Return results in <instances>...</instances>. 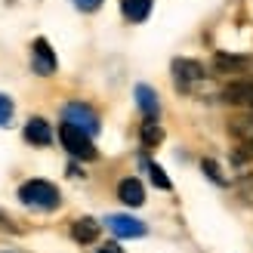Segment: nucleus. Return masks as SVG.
Returning <instances> with one entry per match:
<instances>
[{
  "instance_id": "9b49d317",
  "label": "nucleus",
  "mask_w": 253,
  "mask_h": 253,
  "mask_svg": "<svg viewBox=\"0 0 253 253\" xmlns=\"http://www.w3.org/2000/svg\"><path fill=\"white\" fill-rule=\"evenodd\" d=\"M250 65V59L247 56H232V53H219L213 56V68H216L219 74H238V71H244Z\"/></svg>"
},
{
  "instance_id": "f8f14e48",
  "label": "nucleus",
  "mask_w": 253,
  "mask_h": 253,
  "mask_svg": "<svg viewBox=\"0 0 253 253\" xmlns=\"http://www.w3.org/2000/svg\"><path fill=\"white\" fill-rule=\"evenodd\" d=\"M71 238H74L78 244H90V241H96V238H99V222L90 219V216L78 219V222L71 225Z\"/></svg>"
},
{
  "instance_id": "423d86ee",
  "label": "nucleus",
  "mask_w": 253,
  "mask_h": 253,
  "mask_svg": "<svg viewBox=\"0 0 253 253\" xmlns=\"http://www.w3.org/2000/svg\"><path fill=\"white\" fill-rule=\"evenodd\" d=\"M108 229L115 232L118 238H142L148 229L145 222H139L133 216H124V213H118V216H108Z\"/></svg>"
},
{
  "instance_id": "6e6552de",
  "label": "nucleus",
  "mask_w": 253,
  "mask_h": 253,
  "mask_svg": "<svg viewBox=\"0 0 253 253\" xmlns=\"http://www.w3.org/2000/svg\"><path fill=\"white\" fill-rule=\"evenodd\" d=\"M136 105H139V111H142L145 118H158V111H161V102H158V93L151 90L148 84H139L136 86Z\"/></svg>"
},
{
  "instance_id": "1a4fd4ad",
  "label": "nucleus",
  "mask_w": 253,
  "mask_h": 253,
  "mask_svg": "<svg viewBox=\"0 0 253 253\" xmlns=\"http://www.w3.org/2000/svg\"><path fill=\"white\" fill-rule=\"evenodd\" d=\"M25 139H28L31 145H49L53 142V130H49V124L43 118H31L25 124Z\"/></svg>"
},
{
  "instance_id": "9d476101",
  "label": "nucleus",
  "mask_w": 253,
  "mask_h": 253,
  "mask_svg": "<svg viewBox=\"0 0 253 253\" xmlns=\"http://www.w3.org/2000/svg\"><path fill=\"white\" fill-rule=\"evenodd\" d=\"M222 99L232 105H253V84L250 81H238V84H229L222 90Z\"/></svg>"
},
{
  "instance_id": "f3484780",
  "label": "nucleus",
  "mask_w": 253,
  "mask_h": 253,
  "mask_svg": "<svg viewBox=\"0 0 253 253\" xmlns=\"http://www.w3.org/2000/svg\"><path fill=\"white\" fill-rule=\"evenodd\" d=\"M74 6H78L81 12H96L99 6H102V0H71Z\"/></svg>"
},
{
  "instance_id": "f03ea898",
  "label": "nucleus",
  "mask_w": 253,
  "mask_h": 253,
  "mask_svg": "<svg viewBox=\"0 0 253 253\" xmlns=\"http://www.w3.org/2000/svg\"><path fill=\"white\" fill-rule=\"evenodd\" d=\"M59 139H62V145L68 148V155L81 158V161H93V158H96L93 136L84 133V130H78L74 124H62V126H59Z\"/></svg>"
},
{
  "instance_id": "2eb2a0df",
  "label": "nucleus",
  "mask_w": 253,
  "mask_h": 253,
  "mask_svg": "<svg viewBox=\"0 0 253 253\" xmlns=\"http://www.w3.org/2000/svg\"><path fill=\"white\" fill-rule=\"evenodd\" d=\"M148 173H151V182H155L158 188H164V192H170V179H167V173H164L158 164H148Z\"/></svg>"
},
{
  "instance_id": "7ed1b4c3",
  "label": "nucleus",
  "mask_w": 253,
  "mask_h": 253,
  "mask_svg": "<svg viewBox=\"0 0 253 253\" xmlns=\"http://www.w3.org/2000/svg\"><path fill=\"white\" fill-rule=\"evenodd\" d=\"M62 118H65V124H74L78 130L90 133V136L99 133V118H96V111H93L90 105H84V102H68L65 111H62Z\"/></svg>"
},
{
  "instance_id": "a211bd4d",
  "label": "nucleus",
  "mask_w": 253,
  "mask_h": 253,
  "mask_svg": "<svg viewBox=\"0 0 253 253\" xmlns=\"http://www.w3.org/2000/svg\"><path fill=\"white\" fill-rule=\"evenodd\" d=\"M201 167H204V173L210 176V179H213V182H219V185L225 182V179H222V176H219V170H216V164H213V161H204V164H201Z\"/></svg>"
},
{
  "instance_id": "6ab92c4d",
  "label": "nucleus",
  "mask_w": 253,
  "mask_h": 253,
  "mask_svg": "<svg viewBox=\"0 0 253 253\" xmlns=\"http://www.w3.org/2000/svg\"><path fill=\"white\" fill-rule=\"evenodd\" d=\"M99 253H121L118 244H105V247H99Z\"/></svg>"
},
{
  "instance_id": "ddd939ff",
  "label": "nucleus",
  "mask_w": 253,
  "mask_h": 253,
  "mask_svg": "<svg viewBox=\"0 0 253 253\" xmlns=\"http://www.w3.org/2000/svg\"><path fill=\"white\" fill-rule=\"evenodd\" d=\"M121 12L126 22H145L151 12V0H121Z\"/></svg>"
},
{
  "instance_id": "4468645a",
  "label": "nucleus",
  "mask_w": 253,
  "mask_h": 253,
  "mask_svg": "<svg viewBox=\"0 0 253 253\" xmlns=\"http://www.w3.org/2000/svg\"><path fill=\"white\" fill-rule=\"evenodd\" d=\"M139 136H142V142L151 148V145H158L161 139H164V130L158 126L155 118H145V124H142V130H139Z\"/></svg>"
},
{
  "instance_id": "f257e3e1",
  "label": "nucleus",
  "mask_w": 253,
  "mask_h": 253,
  "mask_svg": "<svg viewBox=\"0 0 253 253\" xmlns=\"http://www.w3.org/2000/svg\"><path fill=\"white\" fill-rule=\"evenodd\" d=\"M19 201L25 207H34V210H56L59 207V188L46 179H28L19 188Z\"/></svg>"
},
{
  "instance_id": "dca6fc26",
  "label": "nucleus",
  "mask_w": 253,
  "mask_h": 253,
  "mask_svg": "<svg viewBox=\"0 0 253 253\" xmlns=\"http://www.w3.org/2000/svg\"><path fill=\"white\" fill-rule=\"evenodd\" d=\"M12 111H16V108H12V99H9V96H3V93H0V126H6V124H9V118H12Z\"/></svg>"
},
{
  "instance_id": "39448f33",
  "label": "nucleus",
  "mask_w": 253,
  "mask_h": 253,
  "mask_svg": "<svg viewBox=\"0 0 253 253\" xmlns=\"http://www.w3.org/2000/svg\"><path fill=\"white\" fill-rule=\"evenodd\" d=\"M173 74H176V84H179L182 90H185L188 84H198V81L207 78L204 65L195 62V59H173Z\"/></svg>"
},
{
  "instance_id": "20e7f679",
  "label": "nucleus",
  "mask_w": 253,
  "mask_h": 253,
  "mask_svg": "<svg viewBox=\"0 0 253 253\" xmlns=\"http://www.w3.org/2000/svg\"><path fill=\"white\" fill-rule=\"evenodd\" d=\"M56 53H53V46H49L46 37H37L34 46H31V68L34 74H43V78H49V74L56 71Z\"/></svg>"
},
{
  "instance_id": "0eeeda50",
  "label": "nucleus",
  "mask_w": 253,
  "mask_h": 253,
  "mask_svg": "<svg viewBox=\"0 0 253 253\" xmlns=\"http://www.w3.org/2000/svg\"><path fill=\"white\" fill-rule=\"evenodd\" d=\"M118 198L126 207H142L145 204V188H142V182H139L136 176H126V179H121V185H118Z\"/></svg>"
}]
</instances>
